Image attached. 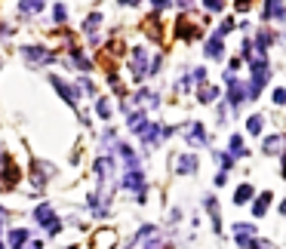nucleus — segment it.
Masks as SVG:
<instances>
[{
  "mask_svg": "<svg viewBox=\"0 0 286 249\" xmlns=\"http://www.w3.org/2000/svg\"><path fill=\"white\" fill-rule=\"evenodd\" d=\"M37 222H40L50 234H59V219H55V212H52L50 206H40V209H37Z\"/></svg>",
  "mask_w": 286,
  "mask_h": 249,
  "instance_id": "1",
  "label": "nucleus"
},
{
  "mask_svg": "<svg viewBox=\"0 0 286 249\" xmlns=\"http://www.w3.org/2000/svg\"><path fill=\"white\" fill-rule=\"evenodd\" d=\"M234 237L240 246H253L256 243V228L253 224H234Z\"/></svg>",
  "mask_w": 286,
  "mask_h": 249,
  "instance_id": "2",
  "label": "nucleus"
},
{
  "mask_svg": "<svg viewBox=\"0 0 286 249\" xmlns=\"http://www.w3.org/2000/svg\"><path fill=\"white\" fill-rule=\"evenodd\" d=\"M148 71H151V68L145 65V50L139 47V50L132 52V77H135V80H142V77H145Z\"/></svg>",
  "mask_w": 286,
  "mask_h": 249,
  "instance_id": "3",
  "label": "nucleus"
},
{
  "mask_svg": "<svg viewBox=\"0 0 286 249\" xmlns=\"http://www.w3.org/2000/svg\"><path fill=\"white\" fill-rule=\"evenodd\" d=\"M123 185H127L130 191H135V194L142 197V191H145V178H142V173H139V169H130V173H127V178H123Z\"/></svg>",
  "mask_w": 286,
  "mask_h": 249,
  "instance_id": "4",
  "label": "nucleus"
},
{
  "mask_svg": "<svg viewBox=\"0 0 286 249\" xmlns=\"http://www.w3.org/2000/svg\"><path fill=\"white\" fill-rule=\"evenodd\" d=\"M249 96V89H243V83H231V89H228V99H231V105H240V101H243Z\"/></svg>",
  "mask_w": 286,
  "mask_h": 249,
  "instance_id": "5",
  "label": "nucleus"
},
{
  "mask_svg": "<svg viewBox=\"0 0 286 249\" xmlns=\"http://www.w3.org/2000/svg\"><path fill=\"white\" fill-rule=\"evenodd\" d=\"M222 52H225L222 37L215 34V37H209V43H207V55H209V59H222Z\"/></svg>",
  "mask_w": 286,
  "mask_h": 249,
  "instance_id": "6",
  "label": "nucleus"
},
{
  "mask_svg": "<svg viewBox=\"0 0 286 249\" xmlns=\"http://www.w3.org/2000/svg\"><path fill=\"white\" fill-rule=\"evenodd\" d=\"M188 142H191V145H207V135H203V126H200V123H194V126L188 129Z\"/></svg>",
  "mask_w": 286,
  "mask_h": 249,
  "instance_id": "7",
  "label": "nucleus"
},
{
  "mask_svg": "<svg viewBox=\"0 0 286 249\" xmlns=\"http://www.w3.org/2000/svg\"><path fill=\"white\" fill-rule=\"evenodd\" d=\"M283 148H286V139H283V135H274V139L265 142V154H277Z\"/></svg>",
  "mask_w": 286,
  "mask_h": 249,
  "instance_id": "8",
  "label": "nucleus"
},
{
  "mask_svg": "<svg viewBox=\"0 0 286 249\" xmlns=\"http://www.w3.org/2000/svg\"><path fill=\"white\" fill-rule=\"evenodd\" d=\"M194 169H197V157H191V154L179 157V173H194Z\"/></svg>",
  "mask_w": 286,
  "mask_h": 249,
  "instance_id": "9",
  "label": "nucleus"
},
{
  "mask_svg": "<svg viewBox=\"0 0 286 249\" xmlns=\"http://www.w3.org/2000/svg\"><path fill=\"white\" fill-rule=\"evenodd\" d=\"M268 203H271V191H265V194H261V197L256 200V206H253V212H256V216H265Z\"/></svg>",
  "mask_w": 286,
  "mask_h": 249,
  "instance_id": "10",
  "label": "nucleus"
},
{
  "mask_svg": "<svg viewBox=\"0 0 286 249\" xmlns=\"http://www.w3.org/2000/svg\"><path fill=\"white\" fill-rule=\"evenodd\" d=\"M9 243H13L16 249H25V243H28V231H13V234H9Z\"/></svg>",
  "mask_w": 286,
  "mask_h": 249,
  "instance_id": "11",
  "label": "nucleus"
},
{
  "mask_svg": "<svg viewBox=\"0 0 286 249\" xmlns=\"http://www.w3.org/2000/svg\"><path fill=\"white\" fill-rule=\"evenodd\" d=\"M215 96H219V86H209V83L200 86V101H212Z\"/></svg>",
  "mask_w": 286,
  "mask_h": 249,
  "instance_id": "12",
  "label": "nucleus"
},
{
  "mask_svg": "<svg viewBox=\"0 0 286 249\" xmlns=\"http://www.w3.org/2000/svg\"><path fill=\"white\" fill-rule=\"evenodd\" d=\"M265 9H268L265 16H271V19H283V16H286V9H283V3H265Z\"/></svg>",
  "mask_w": 286,
  "mask_h": 249,
  "instance_id": "13",
  "label": "nucleus"
},
{
  "mask_svg": "<svg viewBox=\"0 0 286 249\" xmlns=\"http://www.w3.org/2000/svg\"><path fill=\"white\" fill-rule=\"evenodd\" d=\"M249 197H253V188H249V185H240L237 194H234V203H246Z\"/></svg>",
  "mask_w": 286,
  "mask_h": 249,
  "instance_id": "14",
  "label": "nucleus"
},
{
  "mask_svg": "<svg viewBox=\"0 0 286 249\" xmlns=\"http://www.w3.org/2000/svg\"><path fill=\"white\" fill-rule=\"evenodd\" d=\"M96 111H99L102 117H111V101H108V99H99V105H96Z\"/></svg>",
  "mask_w": 286,
  "mask_h": 249,
  "instance_id": "15",
  "label": "nucleus"
},
{
  "mask_svg": "<svg viewBox=\"0 0 286 249\" xmlns=\"http://www.w3.org/2000/svg\"><path fill=\"white\" fill-rule=\"evenodd\" d=\"M231 154H243V139H240V135H231Z\"/></svg>",
  "mask_w": 286,
  "mask_h": 249,
  "instance_id": "16",
  "label": "nucleus"
},
{
  "mask_svg": "<svg viewBox=\"0 0 286 249\" xmlns=\"http://www.w3.org/2000/svg\"><path fill=\"white\" fill-rule=\"evenodd\" d=\"M246 129L253 132V135H259V132H261V117H249V123H246Z\"/></svg>",
  "mask_w": 286,
  "mask_h": 249,
  "instance_id": "17",
  "label": "nucleus"
},
{
  "mask_svg": "<svg viewBox=\"0 0 286 249\" xmlns=\"http://www.w3.org/2000/svg\"><path fill=\"white\" fill-rule=\"evenodd\" d=\"M249 249H274V243H268V240H256Z\"/></svg>",
  "mask_w": 286,
  "mask_h": 249,
  "instance_id": "18",
  "label": "nucleus"
},
{
  "mask_svg": "<svg viewBox=\"0 0 286 249\" xmlns=\"http://www.w3.org/2000/svg\"><path fill=\"white\" fill-rule=\"evenodd\" d=\"M274 101H277V105H283V101H286V89H277V93H274Z\"/></svg>",
  "mask_w": 286,
  "mask_h": 249,
  "instance_id": "19",
  "label": "nucleus"
},
{
  "mask_svg": "<svg viewBox=\"0 0 286 249\" xmlns=\"http://www.w3.org/2000/svg\"><path fill=\"white\" fill-rule=\"evenodd\" d=\"M55 19H59V22H65V6H62V3L55 6Z\"/></svg>",
  "mask_w": 286,
  "mask_h": 249,
  "instance_id": "20",
  "label": "nucleus"
},
{
  "mask_svg": "<svg viewBox=\"0 0 286 249\" xmlns=\"http://www.w3.org/2000/svg\"><path fill=\"white\" fill-rule=\"evenodd\" d=\"M25 249H40V243H37V240H34V243H28Z\"/></svg>",
  "mask_w": 286,
  "mask_h": 249,
  "instance_id": "21",
  "label": "nucleus"
},
{
  "mask_svg": "<svg viewBox=\"0 0 286 249\" xmlns=\"http://www.w3.org/2000/svg\"><path fill=\"white\" fill-rule=\"evenodd\" d=\"M280 212H283V216H286V200H283V206H280Z\"/></svg>",
  "mask_w": 286,
  "mask_h": 249,
  "instance_id": "22",
  "label": "nucleus"
},
{
  "mask_svg": "<svg viewBox=\"0 0 286 249\" xmlns=\"http://www.w3.org/2000/svg\"><path fill=\"white\" fill-rule=\"evenodd\" d=\"M283 178H286V160H283Z\"/></svg>",
  "mask_w": 286,
  "mask_h": 249,
  "instance_id": "23",
  "label": "nucleus"
},
{
  "mask_svg": "<svg viewBox=\"0 0 286 249\" xmlns=\"http://www.w3.org/2000/svg\"><path fill=\"white\" fill-rule=\"evenodd\" d=\"M0 249H6V246H3V243H0Z\"/></svg>",
  "mask_w": 286,
  "mask_h": 249,
  "instance_id": "24",
  "label": "nucleus"
}]
</instances>
